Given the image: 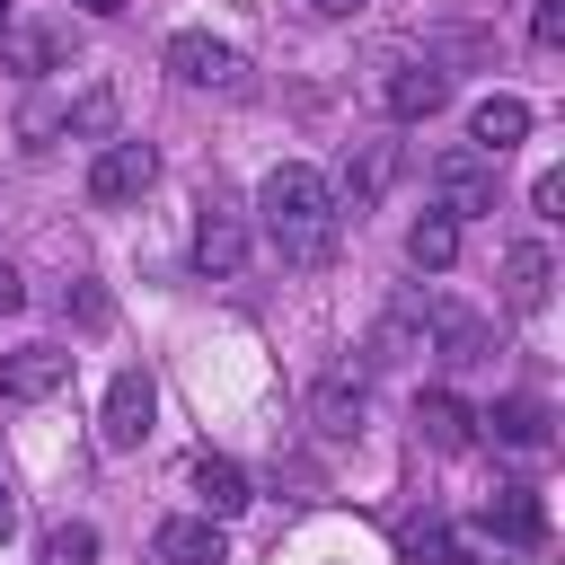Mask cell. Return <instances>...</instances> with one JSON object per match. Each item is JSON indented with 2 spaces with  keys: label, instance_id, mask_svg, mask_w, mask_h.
<instances>
[{
  "label": "cell",
  "instance_id": "1",
  "mask_svg": "<svg viewBox=\"0 0 565 565\" xmlns=\"http://www.w3.org/2000/svg\"><path fill=\"white\" fill-rule=\"evenodd\" d=\"M256 221H265V238H274L282 265H327L335 238H344L335 185H327L318 168H300V159H282V168L256 177Z\"/></svg>",
  "mask_w": 565,
  "mask_h": 565
},
{
  "label": "cell",
  "instance_id": "2",
  "mask_svg": "<svg viewBox=\"0 0 565 565\" xmlns=\"http://www.w3.org/2000/svg\"><path fill=\"white\" fill-rule=\"evenodd\" d=\"M424 185H433V212L441 221H477V212H494V159L486 150H441L433 168H424Z\"/></svg>",
  "mask_w": 565,
  "mask_h": 565
},
{
  "label": "cell",
  "instance_id": "3",
  "mask_svg": "<svg viewBox=\"0 0 565 565\" xmlns=\"http://www.w3.org/2000/svg\"><path fill=\"white\" fill-rule=\"evenodd\" d=\"M362 415H371V362L344 353L335 371H318V388H309V424H318L327 441H353Z\"/></svg>",
  "mask_w": 565,
  "mask_h": 565
},
{
  "label": "cell",
  "instance_id": "4",
  "mask_svg": "<svg viewBox=\"0 0 565 565\" xmlns=\"http://www.w3.org/2000/svg\"><path fill=\"white\" fill-rule=\"evenodd\" d=\"M185 88H247V53L238 44H221V35H203V26H185V35H168V53H159Z\"/></svg>",
  "mask_w": 565,
  "mask_h": 565
},
{
  "label": "cell",
  "instance_id": "5",
  "mask_svg": "<svg viewBox=\"0 0 565 565\" xmlns=\"http://www.w3.org/2000/svg\"><path fill=\"white\" fill-rule=\"evenodd\" d=\"M441 97H450V79H441L433 53H397V62L380 71V115H388V124H424Z\"/></svg>",
  "mask_w": 565,
  "mask_h": 565
},
{
  "label": "cell",
  "instance_id": "6",
  "mask_svg": "<svg viewBox=\"0 0 565 565\" xmlns=\"http://www.w3.org/2000/svg\"><path fill=\"white\" fill-rule=\"evenodd\" d=\"M150 177H159V150L115 132V141H97V159H88V203H141Z\"/></svg>",
  "mask_w": 565,
  "mask_h": 565
},
{
  "label": "cell",
  "instance_id": "7",
  "mask_svg": "<svg viewBox=\"0 0 565 565\" xmlns=\"http://www.w3.org/2000/svg\"><path fill=\"white\" fill-rule=\"evenodd\" d=\"M150 415H159L150 371H115V380H106V406H97V441H106V450H141V441H150Z\"/></svg>",
  "mask_w": 565,
  "mask_h": 565
},
{
  "label": "cell",
  "instance_id": "8",
  "mask_svg": "<svg viewBox=\"0 0 565 565\" xmlns=\"http://www.w3.org/2000/svg\"><path fill=\"white\" fill-rule=\"evenodd\" d=\"M71 344H9L0 353V397H18V406H35V397H62L71 388Z\"/></svg>",
  "mask_w": 565,
  "mask_h": 565
},
{
  "label": "cell",
  "instance_id": "9",
  "mask_svg": "<svg viewBox=\"0 0 565 565\" xmlns=\"http://www.w3.org/2000/svg\"><path fill=\"white\" fill-rule=\"evenodd\" d=\"M238 265H247V221H238L230 203H203V212H194V274H203V282H230Z\"/></svg>",
  "mask_w": 565,
  "mask_h": 565
},
{
  "label": "cell",
  "instance_id": "10",
  "mask_svg": "<svg viewBox=\"0 0 565 565\" xmlns=\"http://www.w3.org/2000/svg\"><path fill=\"white\" fill-rule=\"evenodd\" d=\"M185 486H194V503H203V521H238L256 494H247V468L238 459H221V450H194V468H185Z\"/></svg>",
  "mask_w": 565,
  "mask_h": 565
},
{
  "label": "cell",
  "instance_id": "11",
  "mask_svg": "<svg viewBox=\"0 0 565 565\" xmlns=\"http://www.w3.org/2000/svg\"><path fill=\"white\" fill-rule=\"evenodd\" d=\"M512 141H530V97H512V88H494V97H477V106H468V150H486V159H503Z\"/></svg>",
  "mask_w": 565,
  "mask_h": 565
},
{
  "label": "cell",
  "instance_id": "12",
  "mask_svg": "<svg viewBox=\"0 0 565 565\" xmlns=\"http://www.w3.org/2000/svg\"><path fill=\"white\" fill-rule=\"evenodd\" d=\"M547 291H556V256H547L539 238H521V247H503V309H521V318H539V309H547Z\"/></svg>",
  "mask_w": 565,
  "mask_h": 565
},
{
  "label": "cell",
  "instance_id": "13",
  "mask_svg": "<svg viewBox=\"0 0 565 565\" xmlns=\"http://www.w3.org/2000/svg\"><path fill=\"white\" fill-rule=\"evenodd\" d=\"M415 353H433V327H424V291H397V300L380 309V327H371V362H415Z\"/></svg>",
  "mask_w": 565,
  "mask_h": 565
},
{
  "label": "cell",
  "instance_id": "14",
  "mask_svg": "<svg viewBox=\"0 0 565 565\" xmlns=\"http://www.w3.org/2000/svg\"><path fill=\"white\" fill-rule=\"evenodd\" d=\"M477 424H486L503 450H521V459H539V450L556 441V424H547V397H494Z\"/></svg>",
  "mask_w": 565,
  "mask_h": 565
},
{
  "label": "cell",
  "instance_id": "15",
  "mask_svg": "<svg viewBox=\"0 0 565 565\" xmlns=\"http://www.w3.org/2000/svg\"><path fill=\"white\" fill-rule=\"evenodd\" d=\"M150 556H159V565H230V547H221V521H203V512H177V521H159V530H150Z\"/></svg>",
  "mask_w": 565,
  "mask_h": 565
},
{
  "label": "cell",
  "instance_id": "16",
  "mask_svg": "<svg viewBox=\"0 0 565 565\" xmlns=\"http://www.w3.org/2000/svg\"><path fill=\"white\" fill-rule=\"evenodd\" d=\"M388 177H397V141H362V150H344V185H335V212H371V203L388 194Z\"/></svg>",
  "mask_w": 565,
  "mask_h": 565
},
{
  "label": "cell",
  "instance_id": "17",
  "mask_svg": "<svg viewBox=\"0 0 565 565\" xmlns=\"http://www.w3.org/2000/svg\"><path fill=\"white\" fill-rule=\"evenodd\" d=\"M486 530H494L503 547H539V539H547V503H539V486H494Z\"/></svg>",
  "mask_w": 565,
  "mask_h": 565
},
{
  "label": "cell",
  "instance_id": "18",
  "mask_svg": "<svg viewBox=\"0 0 565 565\" xmlns=\"http://www.w3.org/2000/svg\"><path fill=\"white\" fill-rule=\"evenodd\" d=\"M415 441H433V450H468V441H477V415H468L450 388H424V397H415Z\"/></svg>",
  "mask_w": 565,
  "mask_h": 565
},
{
  "label": "cell",
  "instance_id": "19",
  "mask_svg": "<svg viewBox=\"0 0 565 565\" xmlns=\"http://www.w3.org/2000/svg\"><path fill=\"white\" fill-rule=\"evenodd\" d=\"M424 327H433V353L441 362H486V318H468L450 300H424Z\"/></svg>",
  "mask_w": 565,
  "mask_h": 565
},
{
  "label": "cell",
  "instance_id": "20",
  "mask_svg": "<svg viewBox=\"0 0 565 565\" xmlns=\"http://www.w3.org/2000/svg\"><path fill=\"white\" fill-rule=\"evenodd\" d=\"M406 256H415V274H450L459 265V221H441V212L406 221Z\"/></svg>",
  "mask_w": 565,
  "mask_h": 565
},
{
  "label": "cell",
  "instance_id": "21",
  "mask_svg": "<svg viewBox=\"0 0 565 565\" xmlns=\"http://www.w3.org/2000/svg\"><path fill=\"white\" fill-rule=\"evenodd\" d=\"M53 141H71V97H26L18 106V150H53Z\"/></svg>",
  "mask_w": 565,
  "mask_h": 565
},
{
  "label": "cell",
  "instance_id": "22",
  "mask_svg": "<svg viewBox=\"0 0 565 565\" xmlns=\"http://www.w3.org/2000/svg\"><path fill=\"white\" fill-rule=\"evenodd\" d=\"M0 53H9L18 71H53V62H62V35H53V26H0Z\"/></svg>",
  "mask_w": 565,
  "mask_h": 565
},
{
  "label": "cell",
  "instance_id": "23",
  "mask_svg": "<svg viewBox=\"0 0 565 565\" xmlns=\"http://www.w3.org/2000/svg\"><path fill=\"white\" fill-rule=\"evenodd\" d=\"M88 556H97V530L88 521H53L44 530V565H88Z\"/></svg>",
  "mask_w": 565,
  "mask_h": 565
},
{
  "label": "cell",
  "instance_id": "24",
  "mask_svg": "<svg viewBox=\"0 0 565 565\" xmlns=\"http://www.w3.org/2000/svg\"><path fill=\"white\" fill-rule=\"evenodd\" d=\"M530 44H539V53L565 44V0H539V9H530Z\"/></svg>",
  "mask_w": 565,
  "mask_h": 565
},
{
  "label": "cell",
  "instance_id": "25",
  "mask_svg": "<svg viewBox=\"0 0 565 565\" xmlns=\"http://www.w3.org/2000/svg\"><path fill=\"white\" fill-rule=\"evenodd\" d=\"M530 212H539V221H565V177H556V168L530 177Z\"/></svg>",
  "mask_w": 565,
  "mask_h": 565
},
{
  "label": "cell",
  "instance_id": "26",
  "mask_svg": "<svg viewBox=\"0 0 565 565\" xmlns=\"http://www.w3.org/2000/svg\"><path fill=\"white\" fill-rule=\"evenodd\" d=\"M9 309H26V274L0 256V318H9Z\"/></svg>",
  "mask_w": 565,
  "mask_h": 565
},
{
  "label": "cell",
  "instance_id": "27",
  "mask_svg": "<svg viewBox=\"0 0 565 565\" xmlns=\"http://www.w3.org/2000/svg\"><path fill=\"white\" fill-rule=\"evenodd\" d=\"M18 521H26V512H18V486L0 477V539H18Z\"/></svg>",
  "mask_w": 565,
  "mask_h": 565
},
{
  "label": "cell",
  "instance_id": "28",
  "mask_svg": "<svg viewBox=\"0 0 565 565\" xmlns=\"http://www.w3.org/2000/svg\"><path fill=\"white\" fill-rule=\"evenodd\" d=\"M309 9H318V18H353L362 0H309Z\"/></svg>",
  "mask_w": 565,
  "mask_h": 565
},
{
  "label": "cell",
  "instance_id": "29",
  "mask_svg": "<svg viewBox=\"0 0 565 565\" xmlns=\"http://www.w3.org/2000/svg\"><path fill=\"white\" fill-rule=\"evenodd\" d=\"M71 9H88V18H115V9H124V0H71Z\"/></svg>",
  "mask_w": 565,
  "mask_h": 565
},
{
  "label": "cell",
  "instance_id": "30",
  "mask_svg": "<svg viewBox=\"0 0 565 565\" xmlns=\"http://www.w3.org/2000/svg\"><path fill=\"white\" fill-rule=\"evenodd\" d=\"M0 26H9V0H0Z\"/></svg>",
  "mask_w": 565,
  "mask_h": 565
}]
</instances>
